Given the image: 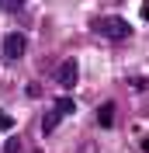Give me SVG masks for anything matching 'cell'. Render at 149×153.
Returning <instances> with one entry per match:
<instances>
[{"label":"cell","mask_w":149,"mask_h":153,"mask_svg":"<svg viewBox=\"0 0 149 153\" xmlns=\"http://www.w3.org/2000/svg\"><path fill=\"white\" fill-rule=\"evenodd\" d=\"M80 153H97V143H83V146H80Z\"/></svg>","instance_id":"obj_10"},{"label":"cell","mask_w":149,"mask_h":153,"mask_svg":"<svg viewBox=\"0 0 149 153\" xmlns=\"http://www.w3.org/2000/svg\"><path fill=\"white\" fill-rule=\"evenodd\" d=\"M28 52V38H24V31H10L7 38H4V56L7 59H21Z\"/></svg>","instance_id":"obj_3"},{"label":"cell","mask_w":149,"mask_h":153,"mask_svg":"<svg viewBox=\"0 0 149 153\" xmlns=\"http://www.w3.org/2000/svg\"><path fill=\"white\" fill-rule=\"evenodd\" d=\"M24 4H28V0H0V10H7V14H18V10H24Z\"/></svg>","instance_id":"obj_6"},{"label":"cell","mask_w":149,"mask_h":153,"mask_svg":"<svg viewBox=\"0 0 149 153\" xmlns=\"http://www.w3.org/2000/svg\"><path fill=\"white\" fill-rule=\"evenodd\" d=\"M59 118H63V115H59L56 108H52V111H45V118H42V132H52V129L59 125Z\"/></svg>","instance_id":"obj_5"},{"label":"cell","mask_w":149,"mask_h":153,"mask_svg":"<svg viewBox=\"0 0 149 153\" xmlns=\"http://www.w3.org/2000/svg\"><path fill=\"white\" fill-rule=\"evenodd\" d=\"M94 31L104 38H111V42H125V38H132V25L125 18H118V14H108V18H94Z\"/></svg>","instance_id":"obj_1"},{"label":"cell","mask_w":149,"mask_h":153,"mask_svg":"<svg viewBox=\"0 0 149 153\" xmlns=\"http://www.w3.org/2000/svg\"><path fill=\"white\" fill-rule=\"evenodd\" d=\"M76 80H80V66H76V59H66V63H59V70H56V84H59V87H66V91H73Z\"/></svg>","instance_id":"obj_2"},{"label":"cell","mask_w":149,"mask_h":153,"mask_svg":"<svg viewBox=\"0 0 149 153\" xmlns=\"http://www.w3.org/2000/svg\"><path fill=\"white\" fill-rule=\"evenodd\" d=\"M56 111H59V115H73V111H76L73 97H59V101H56Z\"/></svg>","instance_id":"obj_7"},{"label":"cell","mask_w":149,"mask_h":153,"mask_svg":"<svg viewBox=\"0 0 149 153\" xmlns=\"http://www.w3.org/2000/svg\"><path fill=\"white\" fill-rule=\"evenodd\" d=\"M142 18L149 21V0H146V4H142Z\"/></svg>","instance_id":"obj_11"},{"label":"cell","mask_w":149,"mask_h":153,"mask_svg":"<svg viewBox=\"0 0 149 153\" xmlns=\"http://www.w3.org/2000/svg\"><path fill=\"white\" fill-rule=\"evenodd\" d=\"M10 129H14V118L7 111H0V132H10Z\"/></svg>","instance_id":"obj_8"},{"label":"cell","mask_w":149,"mask_h":153,"mask_svg":"<svg viewBox=\"0 0 149 153\" xmlns=\"http://www.w3.org/2000/svg\"><path fill=\"white\" fill-rule=\"evenodd\" d=\"M97 125H101V129H111V125H114V105H111V101L97 108Z\"/></svg>","instance_id":"obj_4"},{"label":"cell","mask_w":149,"mask_h":153,"mask_svg":"<svg viewBox=\"0 0 149 153\" xmlns=\"http://www.w3.org/2000/svg\"><path fill=\"white\" fill-rule=\"evenodd\" d=\"M4 153H21V139H7V146H4Z\"/></svg>","instance_id":"obj_9"}]
</instances>
